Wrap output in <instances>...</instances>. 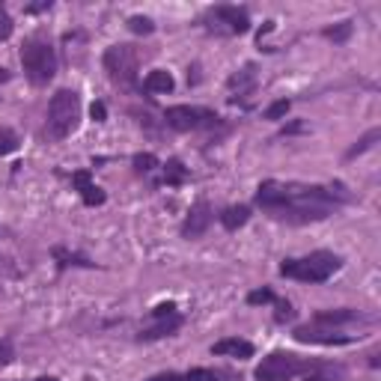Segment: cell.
Listing matches in <instances>:
<instances>
[{
	"mask_svg": "<svg viewBox=\"0 0 381 381\" xmlns=\"http://www.w3.org/2000/svg\"><path fill=\"white\" fill-rule=\"evenodd\" d=\"M286 188H289V197H286L283 209L274 214L277 221H286V223L325 221L342 200L331 188H321V185H286Z\"/></svg>",
	"mask_w": 381,
	"mask_h": 381,
	"instance_id": "6da1fadb",
	"label": "cell"
},
{
	"mask_svg": "<svg viewBox=\"0 0 381 381\" xmlns=\"http://www.w3.org/2000/svg\"><path fill=\"white\" fill-rule=\"evenodd\" d=\"M342 259L331 250H316L304 259H283L280 274L283 277H292V280H301V283H325L328 277L340 271Z\"/></svg>",
	"mask_w": 381,
	"mask_h": 381,
	"instance_id": "7a4b0ae2",
	"label": "cell"
},
{
	"mask_svg": "<svg viewBox=\"0 0 381 381\" xmlns=\"http://www.w3.org/2000/svg\"><path fill=\"white\" fill-rule=\"evenodd\" d=\"M81 119V95L75 90H57L48 102V134L54 140H66L78 128Z\"/></svg>",
	"mask_w": 381,
	"mask_h": 381,
	"instance_id": "3957f363",
	"label": "cell"
},
{
	"mask_svg": "<svg viewBox=\"0 0 381 381\" xmlns=\"http://www.w3.org/2000/svg\"><path fill=\"white\" fill-rule=\"evenodd\" d=\"M21 66H24V75H27L30 83H36V87L48 83L57 75V54H54L51 42L39 39V36L27 39L21 48Z\"/></svg>",
	"mask_w": 381,
	"mask_h": 381,
	"instance_id": "277c9868",
	"label": "cell"
},
{
	"mask_svg": "<svg viewBox=\"0 0 381 381\" xmlns=\"http://www.w3.org/2000/svg\"><path fill=\"white\" fill-rule=\"evenodd\" d=\"M102 63H104L107 78H111L116 87L131 90V87L137 83L140 54H137L134 45H113V48H107L104 57H102Z\"/></svg>",
	"mask_w": 381,
	"mask_h": 381,
	"instance_id": "5b68a950",
	"label": "cell"
},
{
	"mask_svg": "<svg viewBox=\"0 0 381 381\" xmlns=\"http://www.w3.org/2000/svg\"><path fill=\"white\" fill-rule=\"evenodd\" d=\"M316 361L310 357H298L289 352H271L268 357H262V363L256 366V378L259 381H289L295 375H304L307 369H313Z\"/></svg>",
	"mask_w": 381,
	"mask_h": 381,
	"instance_id": "8992f818",
	"label": "cell"
},
{
	"mask_svg": "<svg viewBox=\"0 0 381 381\" xmlns=\"http://www.w3.org/2000/svg\"><path fill=\"white\" fill-rule=\"evenodd\" d=\"M164 123L173 131H197V128H214L221 123V116L214 111H206V107H190V104H176L167 107Z\"/></svg>",
	"mask_w": 381,
	"mask_h": 381,
	"instance_id": "52a82bcc",
	"label": "cell"
},
{
	"mask_svg": "<svg viewBox=\"0 0 381 381\" xmlns=\"http://www.w3.org/2000/svg\"><path fill=\"white\" fill-rule=\"evenodd\" d=\"M209 24V30L214 33H247L250 30V18L244 9L238 6H214L206 12V18H202Z\"/></svg>",
	"mask_w": 381,
	"mask_h": 381,
	"instance_id": "ba28073f",
	"label": "cell"
},
{
	"mask_svg": "<svg viewBox=\"0 0 381 381\" xmlns=\"http://www.w3.org/2000/svg\"><path fill=\"white\" fill-rule=\"evenodd\" d=\"M230 102L233 104H247L250 102V95L256 92V66L254 63H247L242 71H235V75L230 78Z\"/></svg>",
	"mask_w": 381,
	"mask_h": 381,
	"instance_id": "9c48e42d",
	"label": "cell"
},
{
	"mask_svg": "<svg viewBox=\"0 0 381 381\" xmlns=\"http://www.w3.org/2000/svg\"><path fill=\"white\" fill-rule=\"evenodd\" d=\"M146 381H238V375L226 369H188V373H161Z\"/></svg>",
	"mask_w": 381,
	"mask_h": 381,
	"instance_id": "30bf717a",
	"label": "cell"
},
{
	"mask_svg": "<svg viewBox=\"0 0 381 381\" xmlns=\"http://www.w3.org/2000/svg\"><path fill=\"white\" fill-rule=\"evenodd\" d=\"M209 223H212V206H209L206 200H200V202L190 206L188 218L182 221V235L185 238H200L202 233L209 230Z\"/></svg>",
	"mask_w": 381,
	"mask_h": 381,
	"instance_id": "8fae6325",
	"label": "cell"
},
{
	"mask_svg": "<svg viewBox=\"0 0 381 381\" xmlns=\"http://www.w3.org/2000/svg\"><path fill=\"white\" fill-rule=\"evenodd\" d=\"M286 197H289V188L280 185V182H262V185L256 188V206L265 209V212L271 214V218L283 209Z\"/></svg>",
	"mask_w": 381,
	"mask_h": 381,
	"instance_id": "7c38bea8",
	"label": "cell"
},
{
	"mask_svg": "<svg viewBox=\"0 0 381 381\" xmlns=\"http://www.w3.org/2000/svg\"><path fill=\"white\" fill-rule=\"evenodd\" d=\"M292 337L298 342H316V345H345L352 342V337H345V333H337V331H328L321 325H313V328H298Z\"/></svg>",
	"mask_w": 381,
	"mask_h": 381,
	"instance_id": "4fadbf2b",
	"label": "cell"
},
{
	"mask_svg": "<svg viewBox=\"0 0 381 381\" xmlns=\"http://www.w3.org/2000/svg\"><path fill=\"white\" fill-rule=\"evenodd\" d=\"M71 182H75V188L81 190V200L87 202V206H102V202L107 200L104 190L92 182L90 170H78V173H71Z\"/></svg>",
	"mask_w": 381,
	"mask_h": 381,
	"instance_id": "5bb4252c",
	"label": "cell"
},
{
	"mask_svg": "<svg viewBox=\"0 0 381 381\" xmlns=\"http://www.w3.org/2000/svg\"><path fill=\"white\" fill-rule=\"evenodd\" d=\"M212 354L218 357H238V361H247V357H254V345L247 340H238V337H230V340H221L212 345Z\"/></svg>",
	"mask_w": 381,
	"mask_h": 381,
	"instance_id": "9a60e30c",
	"label": "cell"
},
{
	"mask_svg": "<svg viewBox=\"0 0 381 381\" xmlns=\"http://www.w3.org/2000/svg\"><path fill=\"white\" fill-rule=\"evenodd\" d=\"M179 328H182V316L173 313V316H167V319H158V325H152V328H143L140 331V342H149V340H161V337H170V333H176Z\"/></svg>",
	"mask_w": 381,
	"mask_h": 381,
	"instance_id": "2e32d148",
	"label": "cell"
},
{
	"mask_svg": "<svg viewBox=\"0 0 381 381\" xmlns=\"http://www.w3.org/2000/svg\"><path fill=\"white\" fill-rule=\"evenodd\" d=\"M352 321H363V316L357 310H319L316 325H352Z\"/></svg>",
	"mask_w": 381,
	"mask_h": 381,
	"instance_id": "e0dca14e",
	"label": "cell"
},
{
	"mask_svg": "<svg viewBox=\"0 0 381 381\" xmlns=\"http://www.w3.org/2000/svg\"><path fill=\"white\" fill-rule=\"evenodd\" d=\"M304 381H345V369L316 361L313 369H307V373H304Z\"/></svg>",
	"mask_w": 381,
	"mask_h": 381,
	"instance_id": "ac0fdd59",
	"label": "cell"
},
{
	"mask_svg": "<svg viewBox=\"0 0 381 381\" xmlns=\"http://www.w3.org/2000/svg\"><path fill=\"white\" fill-rule=\"evenodd\" d=\"M143 87H146V92H173L176 87V81L170 71H164V69H155L146 75V81H143Z\"/></svg>",
	"mask_w": 381,
	"mask_h": 381,
	"instance_id": "d6986e66",
	"label": "cell"
},
{
	"mask_svg": "<svg viewBox=\"0 0 381 381\" xmlns=\"http://www.w3.org/2000/svg\"><path fill=\"white\" fill-rule=\"evenodd\" d=\"M247 221H250V209L247 206H226L221 212V223H223V230H230V233H235L238 226H244Z\"/></svg>",
	"mask_w": 381,
	"mask_h": 381,
	"instance_id": "ffe728a7",
	"label": "cell"
},
{
	"mask_svg": "<svg viewBox=\"0 0 381 381\" xmlns=\"http://www.w3.org/2000/svg\"><path fill=\"white\" fill-rule=\"evenodd\" d=\"M51 254H54V259H57V265H60V268H69V265L92 268V265H95V262H92V259H87V256H83V254H69V250H66V247H54V250H51Z\"/></svg>",
	"mask_w": 381,
	"mask_h": 381,
	"instance_id": "44dd1931",
	"label": "cell"
},
{
	"mask_svg": "<svg viewBox=\"0 0 381 381\" xmlns=\"http://www.w3.org/2000/svg\"><path fill=\"white\" fill-rule=\"evenodd\" d=\"M185 179H188V170H185V164L179 158H170L164 164V182L167 185H182Z\"/></svg>",
	"mask_w": 381,
	"mask_h": 381,
	"instance_id": "7402d4cb",
	"label": "cell"
},
{
	"mask_svg": "<svg viewBox=\"0 0 381 381\" xmlns=\"http://www.w3.org/2000/svg\"><path fill=\"white\" fill-rule=\"evenodd\" d=\"M378 137H381V128H373V131H366V134H363L361 140H357V143H354V146H352L349 152H345V158L352 161V158H357V155H363L366 149H373Z\"/></svg>",
	"mask_w": 381,
	"mask_h": 381,
	"instance_id": "603a6c76",
	"label": "cell"
},
{
	"mask_svg": "<svg viewBox=\"0 0 381 381\" xmlns=\"http://www.w3.org/2000/svg\"><path fill=\"white\" fill-rule=\"evenodd\" d=\"M128 30L137 33V36H149V33L155 30V24H152V18H146V15H131V18H128Z\"/></svg>",
	"mask_w": 381,
	"mask_h": 381,
	"instance_id": "cb8c5ba5",
	"label": "cell"
},
{
	"mask_svg": "<svg viewBox=\"0 0 381 381\" xmlns=\"http://www.w3.org/2000/svg\"><path fill=\"white\" fill-rule=\"evenodd\" d=\"M131 164H134V170H137V173H152L155 167H158V158H155L152 152H137V155H134V161H131Z\"/></svg>",
	"mask_w": 381,
	"mask_h": 381,
	"instance_id": "d4e9b609",
	"label": "cell"
},
{
	"mask_svg": "<svg viewBox=\"0 0 381 381\" xmlns=\"http://www.w3.org/2000/svg\"><path fill=\"white\" fill-rule=\"evenodd\" d=\"M18 149V134L12 128H0V155H9Z\"/></svg>",
	"mask_w": 381,
	"mask_h": 381,
	"instance_id": "484cf974",
	"label": "cell"
},
{
	"mask_svg": "<svg viewBox=\"0 0 381 381\" xmlns=\"http://www.w3.org/2000/svg\"><path fill=\"white\" fill-rule=\"evenodd\" d=\"M325 36H328V39H333V42H345L352 36V21H340L337 27H328Z\"/></svg>",
	"mask_w": 381,
	"mask_h": 381,
	"instance_id": "4316f807",
	"label": "cell"
},
{
	"mask_svg": "<svg viewBox=\"0 0 381 381\" xmlns=\"http://www.w3.org/2000/svg\"><path fill=\"white\" fill-rule=\"evenodd\" d=\"M289 107H292V102L289 99H280V102H274L268 111H265V119H280V116H286L289 113Z\"/></svg>",
	"mask_w": 381,
	"mask_h": 381,
	"instance_id": "83f0119b",
	"label": "cell"
},
{
	"mask_svg": "<svg viewBox=\"0 0 381 381\" xmlns=\"http://www.w3.org/2000/svg\"><path fill=\"white\" fill-rule=\"evenodd\" d=\"M274 304H277V313H274V319H277L280 325H283V321H289V319L295 316V310H292V304H289V301H277V298H274Z\"/></svg>",
	"mask_w": 381,
	"mask_h": 381,
	"instance_id": "f1b7e54d",
	"label": "cell"
},
{
	"mask_svg": "<svg viewBox=\"0 0 381 381\" xmlns=\"http://www.w3.org/2000/svg\"><path fill=\"white\" fill-rule=\"evenodd\" d=\"M274 301V292L271 289H256L247 295V304H271Z\"/></svg>",
	"mask_w": 381,
	"mask_h": 381,
	"instance_id": "f546056e",
	"label": "cell"
},
{
	"mask_svg": "<svg viewBox=\"0 0 381 381\" xmlns=\"http://www.w3.org/2000/svg\"><path fill=\"white\" fill-rule=\"evenodd\" d=\"M12 27H15V24H12L9 12L0 6V39H9V36H12Z\"/></svg>",
	"mask_w": 381,
	"mask_h": 381,
	"instance_id": "4dcf8cb0",
	"label": "cell"
},
{
	"mask_svg": "<svg viewBox=\"0 0 381 381\" xmlns=\"http://www.w3.org/2000/svg\"><path fill=\"white\" fill-rule=\"evenodd\" d=\"M12 357H15V352H12V342L9 340H0V366L12 363Z\"/></svg>",
	"mask_w": 381,
	"mask_h": 381,
	"instance_id": "1f68e13d",
	"label": "cell"
},
{
	"mask_svg": "<svg viewBox=\"0 0 381 381\" xmlns=\"http://www.w3.org/2000/svg\"><path fill=\"white\" fill-rule=\"evenodd\" d=\"M173 313H176V304H158V307L152 310L155 319H167V316H173Z\"/></svg>",
	"mask_w": 381,
	"mask_h": 381,
	"instance_id": "d6a6232c",
	"label": "cell"
},
{
	"mask_svg": "<svg viewBox=\"0 0 381 381\" xmlns=\"http://www.w3.org/2000/svg\"><path fill=\"white\" fill-rule=\"evenodd\" d=\"M90 113H92L95 123H104V116H107V107H104V102H95V104L90 107Z\"/></svg>",
	"mask_w": 381,
	"mask_h": 381,
	"instance_id": "836d02e7",
	"label": "cell"
},
{
	"mask_svg": "<svg viewBox=\"0 0 381 381\" xmlns=\"http://www.w3.org/2000/svg\"><path fill=\"white\" fill-rule=\"evenodd\" d=\"M295 131H304V123H295L289 128H283V134H295Z\"/></svg>",
	"mask_w": 381,
	"mask_h": 381,
	"instance_id": "e575fe53",
	"label": "cell"
},
{
	"mask_svg": "<svg viewBox=\"0 0 381 381\" xmlns=\"http://www.w3.org/2000/svg\"><path fill=\"white\" fill-rule=\"evenodd\" d=\"M4 81H9V71H6L4 66H0V83H4Z\"/></svg>",
	"mask_w": 381,
	"mask_h": 381,
	"instance_id": "d590c367",
	"label": "cell"
},
{
	"mask_svg": "<svg viewBox=\"0 0 381 381\" xmlns=\"http://www.w3.org/2000/svg\"><path fill=\"white\" fill-rule=\"evenodd\" d=\"M36 381H57L54 375H42V378H36Z\"/></svg>",
	"mask_w": 381,
	"mask_h": 381,
	"instance_id": "8d00e7d4",
	"label": "cell"
}]
</instances>
